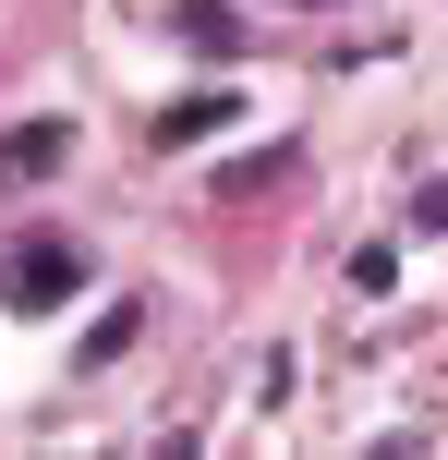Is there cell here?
<instances>
[{"mask_svg":"<svg viewBox=\"0 0 448 460\" xmlns=\"http://www.w3.org/2000/svg\"><path fill=\"white\" fill-rule=\"evenodd\" d=\"M0 291H13L24 315H37V303H73V291H85V254H73V243H24V254H13V279H0Z\"/></svg>","mask_w":448,"mask_h":460,"instance_id":"obj_1","label":"cell"}]
</instances>
